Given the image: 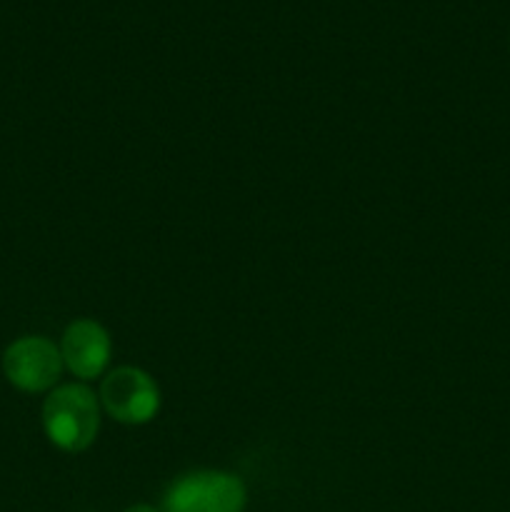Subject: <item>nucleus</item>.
I'll return each mask as SVG.
<instances>
[{
	"mask_svg": "<svg viewBox=\"0 0 510 512\" xmlns=\"http://www.w3.org/2000/svg\"><path fill=\"white\" fill-rule=\"evenodd\" d=\"M43 428L50 443L65 453L90 448L100 428V408L85 385H63L45 398Z\"/></svg>",
	"mask_w": 510,
	"mask_h": 512,
	"instance_id": "f257e3e1",
	"label": "nucleus"
},
{
	"mask_svg": "<svg viewBox=\"0 0 510 512\" xmlns=\"http://www.w3.org/2000/svg\"><path fill=\"white\" fill-rule=\"evenodd\" d=\"M243 480L220 470H198L175 480L163 498V512H243Z\"/></svg>",
	"mask_w": 510,
	"mask_h": 512,
	"instance_id": "f03ea898",
	"label": "nucleus"
},
{
	"mask_svg": "<svg viewBox=\"0 0 510 512\" xmlns=\"http://www.w3.org/2000/svg\"><path fill=\"white\" fill-rule=\"evenodd\" d=\"M100 403L118 423L145 425L158 415L160 390L143 370L115 368L103 378Z\"/></svg>",
	"mask_w": 510,
	"mask_h": 512,
	"instance_id": "7ed1b4c3",
	"label": "nucleus"
},
{
	"mask_svg": "<svg viewBox=\"0 0 510 512\" xmlns=\"http://www.w3.org/2000/svg\"><path fill=\"white\" fill-rule=\"evenodd\" d=\"M5 378L25 393H40L58 383L63 355L45 338H20L3 355Z\"/></svg>",
	"mask_w": 510,
	"mask_h": 512,
	"instance_id": "20e7f679",
	"label": "nucleus"
},
{
	"mask_svg": "<svg viewBox=\"0 0 510 512\" xmlns=\"http://www.w3.org/2000/svg\"><path fill=\"white\" fill-rule=\"evenodd\" d=\"M65 368L83 380L98 378L110 360V338L95 320H75L65 328L60 343Z\"/></svg>",
	"mask_w": 510,
	"mask_h": 512,
	"instance_id": "39448f33",
	"label": "nucleus"
},
{
	"mask_svg": "<svg viewBox=\"0 0 510 512\" xmlns=\"http://www.w3.org/2000/svg\"><path fill=\"white\" fill-rule=\"evenodd\" d=\"M125 512H158L153 508V505H145V503H140V505H133V508H128Z\"/></svg>",
	"mask_w": 510,
	"mask_h": 512,
	"instance_id": "423d86ee",
	"label": "nucleus"
}]
</instances>
